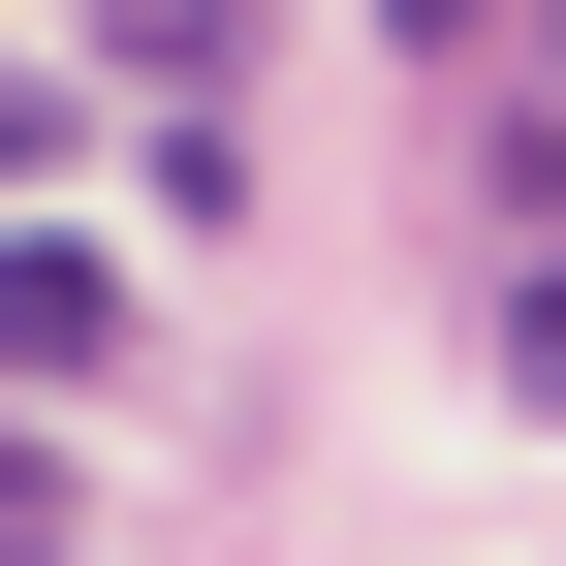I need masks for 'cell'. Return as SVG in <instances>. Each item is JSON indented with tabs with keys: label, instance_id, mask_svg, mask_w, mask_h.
Masks as SVG:
<instances>
[{
	"label": "cell",
	"instance_id": "cell-1",
	"mask_svg": "<svg viewBox=\"0 0 566 566\" xmlns=\"http://www.w3.org/2000/svg\"><path fill=\"white\" fill-rule=\"evenodd\" d=\"M95 346H126V283H95V252H0V378H95Z\"/></svg>",
	"mask_w": 566,
	"mask_h": 566
},
{
	"label": "cell",
	"instance_id": "cell-2",
	"mask_svg": "<svg viewBox=\"0 0 566 566\" xmlns=\"http://www.w3.org/2000/svg\"><path fill=\"white\" fill-rule=\"evenodd\" d=\"M504 378H535V409H566V283H535V315H504Z\"/></svg>",
	"mask_w": 566,
	"mask_h": 566
},
{
	"label": "cell",
	"instance_id": "cell-4",
	"mask_svg": "<svg viewBox=\"0 0 566 566\" xmlns=\"http://www.w3.org/2000/svg\"><path fill=\"white\" fill-rule=\"evenodd\" d=\"M0 566H32V535H0Z\"/></svg>",
	"mask_w": 566,
	"mask_h": 566
},
{
	"label": "cell",
	"instance_id": "cell-3",
	"mask_svg": "<svg viewBox=\"0 0 566 566\" xmlns=\"http://www.w3.org/2000/svg\"><path fill=\"white\" fill-rule=\"evenodd\" d=\"M378 32H472V0H378Z\"/></svg>",
	"mask_w": 566,
	"mask_h": 566
}]
</instances>
